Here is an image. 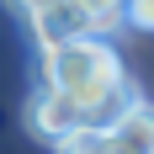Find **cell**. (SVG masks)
Here are the masks:
<instances>
[{"instance_id": "8992f818", "label": "cell", "mask_w": 154, "mask_h": 154, "mask_svg": "<svg viewBox=\"0 0 154 154\" xmlns=\"http://www.w3.org/2000/svg\"><path fill=\"white\" fill-rule=\"evenodd\" d=\"M122 27L154 32V0H122Z\"/></svg>"}, {"instance_id": "7a4b0ae2", "label": "cell", "mask_w": 154, "mask_h": 154, "mask_svg": "<svg viewBox=\"0 0 154 154\" xmlns=\"http://www.w3.org/2000/svg\"><path fill=\"white\" fill-rule=\"evenodd\" d=\"M32 37H37V48H64V43H80V37H106V27L96 21L80 0H48L43 11L32 16Z\"/></svg>"}, {"instance_id": "6da1fadb", "label": "cell", "mask_w": 154, "mask_h": 154, "mask_svg": "<svg viewBox=\"0 0 154 154\" xmlns=\"http://www.w3.org/2000/svg\"><path fill=\"white\" fill-rule=\"evenodd\" d=\"M43 85L69 96L85 117V128H112L128 106H138V91L122 69V53L106 37H80V43L48 48L43 53Z\"/></svg>"}, {"instance_id": "3957f363", "label": "cell", "mask_w": 154, "mask_h": 154, "mask_svg": "<svg viewBox=\"0 0 154 154\" xmlns=\"http://www.w3.org/2000/svg\"><path fill=\"white\" fill-rule=\"evenodd\" d=\"M27 128H32L43 143H59L64 133L85 128V117H80V106L69 101V96H59V91H48V85H37V96L27 101Z\"/></svg>"}, {"instance_id": "277c9868", "label": "cell", "mask_w": 154, "mask_h": 154, "mask_svg": "<svg viewBox=\"0 0 154 154\" xmlns=\"http://www.w3.org/2000/svg\"><path fill=\"white\" fill-rule=\"evenodd\" d=\"M106 133L117 143V154H154V106H143V101L128 106Z\"/></svg>"}, {"instance_id": "ba28073f", "label": "cell", "mask_w": 154, "mask_h": 154, "mask_svg": "<svg viewBox=\"0 0 154 154\" xmlns=\"http://www.w3.org/2000/svg\"><path fill=\"white\" fill-rule=\"evenodd\" d=\"M5 5H11V11H21V16H37L48 0H5Z\"/></svg>"}, {"instance_id": "5b68a950", "label": "cell", "mask_w": 154, "mask_h": 154, "mask_svg": "<svg viewBox=\"0 0 154 154\" xmlns=\"http://www.w3.org/2000/svg\"><path fill=\"white\" fill-rule=\"evenodd\" d=\"M53 149L59 154H117V143H112L106 128H75V133H64Z\"/></svg>"}, {"instance_id": "52a82bcc", "label": "cell", "mask_w": 154, "mask_h": 154, "mask_svg": "<svg viewBox=\"0 0 154 154\" xmlns=\"http://www.w3.org/2000/svg\"><path fill=\"white\" fill-rule=\"evenodd\" d=\"M80 5H85V11L96 16V21H101V27H117V21H122V0H80Z\"/></svg>"}]
</instances>
